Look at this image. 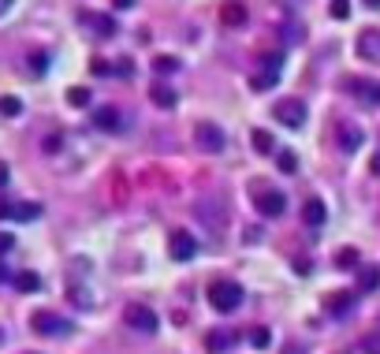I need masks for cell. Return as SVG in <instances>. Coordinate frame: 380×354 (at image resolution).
Returning <instances> with one entry per match:
<instances>
[{
    "label": "cell",
    "instance_id": "obj_1",
    "mask_svg": "<svg viewBox=\"0 0 380 354\" xmlns=\"http://www.w3.org/2000/svg\"><path fill=\"white\" fill-rule=\"evenodd\" d=\"M209 306L217 313H235L239 306H243V287L231 284V280H217V284L209 287Z\"/></svg>",
    "mask_w": 380,
    "mask_h": 354
},
{
    "label": "cell",
    "instance_id": "obj_2",
    "mask_svg": "<svg viewBox=\"0 0 380 354\" xmlns=\"http://www.w3.org/2000/svg\"><path fill=\"white\" fill-rule=\"evenodd\" d=\"M272 116H276V123H283V127L294 131V127L306 123V105L299 101V97H283V101H276Z\"/></svg>",
    "mask_w": 380,
    "mask_h": 354
},
{
    "label": "cell",
    "instance_id": "obj_3",
    "mask_svg": "<svg viewBox=\"0 0 380 354\" xmlns=\"http://www.w3.org/2000/svg\"><path fill=\"white\" fill-rule=\"evenodd\" d=\"M94 127H97V131H108V134L123 131V127H127L123 108H119V105H101V108H94Z\"/></svg>",
    "mask_w": 380,
    "mask_h": 354
},
{
    "label": "cell",
    "instance_id": "obj_4",
    "mask_svg": "<svg viewBox=\"0 0 380 354\" xmlns=\"http://www.w3.org/2000/svg\"><path fill=\"white\" fill-rule=\"evenodd\" d=\"M194 138H198V146L206 149V153H220V149L228 146L224 131H220L217 123H198V127H194Z\"/></svg>",
    "mask_w": 380,
    "mask_h": 354
},
{
    "label": "cell",
    "instance_id": "obj_5",
    "mask_svg": "<svg viewBox=\"0 0 380 354\" xmlns=\"http://www.w3.org/2000/svg\"><path fill=\"white\" fill-rule=\"evenodd\" d=\"M123 317H127V324H131V329H138V332H157V313L150 310V306L131 302V306L123 310Z\"/></svg>",
    "mask_w": 380,
    "mask_h": 354
},
{
    "label": "cell",
    "instance_id": "obj_6",
    "mask_svg": "<svg viewBox=\"0 0 380 354\" xmlns=\"http://www.w3.org/2000/svg\"><path fill=\"white\" fill-rule=\"evenodd\" d=\"M254 205H257V213H261L265 220H276V216L287 209V198L280 194V190H261V194L254 198Z\"/></svg>",
    "mask_w": 380,
    "mask_h": 354
},
{
    "label": "cell",
    "instance_id": "obj_7",
    "mask_svg": "<svg viewBox=\"0 0 380 354\" xmlns=\"http://www.w3.org/2000/svg\"><path fill=\"white\" fill-rule=\"evenodd\" d=\"M82 26L94 30L97 38H112V34L119 30V23L112 19V15H105V12H82Z\"/></svg>",
    "mask_w": 380,
    "mask_h": 354
},
{
    "label": "cell",
    "instance_id": "obj_8",
    "mask_svg": "<svg viewBox=\"0 0 380 354\" xmlns=\"http://www.w3.org/2000/svg\"><path fill=\"white\" fill-rule=\"evenodd\" d=\"M172 258L175 261H190V258H198V239H194L190 231H175L172 235Z\"/></svg>",
    "mask_w": 380,
    "mask_h": 354
},
{
    "label": "cell",
    "instance_id": "obj_9",
    "mask_svg": "<svg viewBox=\"0 0 380 354\" xmlns=\"http://www.w3.org/2000/svg\"><path fill=\"white\" fill-rule=\"evenodd\" d=\"M336 142H339V149L343 153H354L361 146V127L358 123H347V120H339L336 123Z\"/></svg>",
    "mask_w": 380,
    "mask_h": 354
},
{
    "label": "cell",
    "instance_id": "obj_10",
    "mask_svg": "<svg viewBox=\"0 0 380 354\" xmlns=\"http://www.w3.org/2000/svg\"><path fill=\"white\" fill-rule=\"evenodd\" d=\"M150 101L157 108H175L179 105V94H175V86H168L164 79H157V83H150Z\"/></svg>",
    "mask_w": 380,
    "mask_h": 354
},
{
    "label": "cell",
    "instance_id": "obj_11",
    "mask_svg": "<svg viewBox=\"0 0 380 354\" xmlns=\"http://www.w3.org/2000/svg\"><path fill=\"white\" fill-rule=\"evenodd\" d=\"M358 52H361V60L380 63V30H361L358 34Z\"/></svg>",
    "mask_w": 380,
    "mask_h": 354
},
{
    "label": "cell",
    "instance_id": "obj_12",
    "mask_svg": "<svg viewBox=\"0 0 380 354\" xmlns=\"http://www.w3.org/2000/svg\"><path fill=\"white\" fill-rule=\"evenodd\" d=\"M302 220L310 224V228H321V224L328 220V209H324L321 198H310V202L302 205Z\"/></svg>",
    "mask_w": 380,
    "mask_h": 354
},
{
    "label": "cell",
    "instance_id": "obj_13",
    "mask_svg": "<svg viewBox=\"0 0 380 354\" xmlns=\"http://www.w3.org/2000/svg\"><path fill=\"white\" fill-rule=\"evenodd\" d=\"M350 90H354L361 101L380 105V83H373V79H354V83H350Z\"/></svg>",
    "mask_w": 380,
    "mask_h": 354
},
{
    "label": "cell",
    "instance_id": "obj_14",
    "mask_svg": "<svg viewBox=\"0 0 380 354\" xmlns=\"http://www.w3.org/2000/svg\"><path fill=\"white\" fill-rule=\"evenodd\" d=\"M220 15H224V23L228 26H246V4H239V0H228L224 8H220Z\"/></svg>",
    "mask_w": 380,
    "mask_h": 354
},
{
    "label": "cell",
    "instance_id": "obj_15",
    "mask_svg": "<svg viewBox=\"0 0 380 354\" xmlns=\"http://www.w3.org/2000/svg\"><path fill=\"white\" fill-rule=\"evenodd\" d=\"M231 343H235V335L224 332V329H217V332H209V335H206V347H209L212 354H224Z\"/></svg>",
    "mask_w": 380,
    "mask_h": 354
},
{
    "label": "cell",
    "instance_id": "obj_16",
    "mask_svg": "<svg viewBox=\"0 0 380 354\" xmlns=\"http://www.w3.org/2000/svg\"><path fill=\"white\" fill-rule=\"evenodd\" d=\"M194 213H198L201 220H212V228H224V213H220L217 202H198V205H194Z\"/></svg>",
    "mask_w": 380,
    "mask_h": 354
},
{
    "label": "cell",
    "instance_id": "obj_17",
    "mask_svg": "<svg viewBox=\"0 0 380 354\" xmlns=\"http://www.w3.org/2000/svg\"><path fill=\"white\" fill-rule=\"evenodd\" d=\"M34 329L45 332V335H57V332H68V324L57 321L52 313H38V317H34Z\"/></svg>",
    "mask_w": 380,
    "mask_h": 354
},
{
    "label": "cell",
    "instance_id": "obj_18",
    "mask_svg": "<svg viewBox=\"0 0 380 354\" xmlns=\"http://www.w3.org/2000/svg\"><path fill=\"white\" fill-rule=\"evenodd\" d=\"M276 67H280V63H276ZM276 67H268V71H261V75L250 79V90H257V94H261V90H272L276 83H280V71Z\"/></svg>",
    "mask_w": 380,
    "mask_h": 354
},
{
    "label": "cell",
    "instance_id": "obj_19",
    "mask_svg": "<svg viewBox=\"0 0 380 354\" xmlns=\"http://www.w3.org/2000/svg\"><path fill=\"white\" fill-rule=\"evenodd\" d=\"M347 310H350V295H328V298H324V313L347 317Z\"/></svg>",
    "mask_w": 380,
    "mask_h": 354
},
{
    "label": "cell",
    "instance_id": "obj_20",
    "mask_svg": "<svg viewBox=\"0 0 380 354\" xmlns=\"http://www.w3.org/2000/svg\"><path fill=\"white\" fill-rule=\"evenodd\" d=\"M250 138H254V149H257V153H276V142H272V134H268V131H261V127H257V131L250 134Z\"/></svg>",
    "mask_w": 380,
    "mask_h": 354
},
{
    "label": "cell",
    "instance_id": "obj_21",
    "mask_svg": "<svg viewBox=\"0 0 380 354\" xmlns=\"http://www.w3.org/2000/svg\"><path fill=\"white\" fill-rule=\"evenodd\" d=\"M276 165H280V171H287V176H294V171H299V157H294L291 149H280L276 153Z\"/></svg>",
    "mask_w": 380,
    "mask_h": 354
},
{
    "label": "cell",
    "instance_id": "obj_22",
    "mask_svg": "<svg viewBox=\"0 0 380 354\" xmlns=\"http://www.w3.org/2000/svg\"><path fill=\"white\" fill-rule=\"evenodd\" d=\"M68 101L75 105V108H86L90 101H94V94H90L86 86H71V90H68Z\"/></svg>",
    "mask_w": 380,
    "mask_h": 354
},
{
    "label": "cell",
    "instance_id": "obj_23",
    "mask_svg": "<svg viewBox=\"0 0 380 354\" xmlns=\"http://www.w3.org/2000/svg\"><path fill=\"white\" fill-rule=\"evenodd\" d=\"M153 71H157V75H175V71H179V60H175V56H157Z\"/></svg>",
    "mask_w": 380,
    "mask_h": 354
},
{
    "label": "cell",
    "instance_id": "obj_24",
    "mask_svg": "<svg viewBox=\"0 0 380 354\" xmlns=\"http://www.w3.org/2000/svg\"><path fill=\"white\" fill-rule=\"evenodd\" d=\"M380 287V269H361V291H377Z\"/></svg>",
    "mask_w": 380,
    "mask_h": 354
},
{
    "label": "cell",
    "instance_id": "obj_25",
    "mask_svg": "<svg viewBox=\"0 0 380 354\" xmlns=\"http://www.w3.org/2000/svg\"><path fill=\"white\" fill-rule=\"evenodd\" d=\"M328 12H332V19H350V0H332Z\"/></svg>",
    "mask_w": 380,
    "mask_h": 354
},
{
    "label": "cell",
    "instance_id": "obj_26",
    "mask_svg": "<svg viewBox=\"0 0 380 354\" xmlns=\"http://www.w3.org/2000/svg\"><path fill=\"white\" fill-rule=\"evenodd\" d=\"M336 265L339 269H358V250H339V258H336Z\"/></svg>",
    "mask_w": 380,
    "mask_h": 354
},
{
    "label": "cell",
    "instance_id": "obj_27",
    "mask_svg": "<svg viewBox=\"0 0 380 354\" xmlns=\"http://www.w3.org/2000/svg\"><path fill=\"white\" fill-rule=\"evenodd\" d=\"M0 112H4V116H19L23 101H19V97H0Z\"/></svg>",
    "mask_w": 380,
    "mask_h": 354
},
{
    "label": "cell",
    "instance_id": "obj_28",
    "mask_svg": "<svg viewBox=\"0 0 380 354\" xmlns=\"http://www.w3.org/2000/svg\"><path fill=\"white\" fill-rule=\"evenodd\" d=\"M268 340H272L268 329H250V343H254V347H268Z\"/></svg>",
    "mask_w": 380,
    "mask_h": 354
},
{
    "label": "cell",
    "instance_id": "obj_29",
    "mask_svg": "<svg viewBox=\"0 0 380 354\" xmlns=\"http://www.w3.org/2000/svg\"><path fill=\"white\" fill-rule=\"evenodd\" d=\"M38 213H41L38 205H15V209H12V216H19V220H34Z\"/></svg>",
    "mask_w": 380,
    "mask_h": 354
},
{
    "label": "cell",
    "instance_id": "obj_30",
    "mask_svg": "<svg viewBox=\"0 0 380 354\" xmlns=\"http://www.w3.org/2000/svg\"><path fill=\"white\" fill-rule=\"evenodd\" d=\"M19 291H38V276L34 272H23L19 276Z\"/></svg>",
    "mask_w": 380,
    "mask_h": 354
},
{
    "label": "cell",
    "instance_id": "obj_31",
    "mask_svg": "<svg viewBox=\"0 0 380 354\" xmlns=\"http://www.w3.org/2000/svg\"><path fill=\"white\" fill-rule=\"evenodd\" d=\"M30 67H34V71H45V67H49V56H45V52H34V56H30Z\"/></svg>",
    "mask_w": 380,
    "mask_h": 354
},
{
    "label": "cell",
    "instance_id": "obj_32",
    "mask_svg": "<svg viewBox=\"0 0 380 354\" xmlns=\"http://www.w3.org/2000/svg\"><path fill=\"white\" fill-rule=\"evenodd\" d=\"M63 146V142H60V134H49V138H45V153H57Z\"/></svg>",
    "mask_w": 380,
    "mask_h": 354
},
{
    "label": "cell",
    "instance_id": "obj_33",
    "mask_svg": "<svg viewBox=\"0 0 380 354\" xmlns=\"http://www.w3.org/2000/svg\"><path fill=\"white\" fill-rule=\"evenodd\" d=\"M12 247H15V239H12V235H8V231H0V253H8Z\"/></svg>",
    "mask_w": 380,
    "mask_h": 354
},
{
    "label": "cell",
    "instance_id": "obj_34",
    "mask_svg": "<svg viewBox=\"0 0 380 354\" xmlns=\"http://www.w3.org/2000/svg\"><path fill=\"white\" fill-rule=\"evenodd\" d=\"M116 12H127V8H134V0H112Z\"/></svg>",
    "mask_w": 380,
    "mask_h": 354
},
{
    "label": "cell",
    "instance_id": "obj_35",
    "mask_svg": "<svg viewBox=\"0 0 380 354\" xmlns=\"http://www.w3.org/2000/svg\"><path fill=\"white\" fill-rule=\"evenodd\" d=\"M369 168H373V176H380V153L373 157V165H369Z\"/></svg>",
    "mask_w": 380,
    "mask_h": 354
},
{
    "label": "cell",
    "instance_id": "obj_36",
    "mask_svg": "<svg viewBox=\"0 0 380 354\" xmlns=\"http://www.w3.org/2000/svg\"><path fill=\"white\" fill-rule=\"evenodd\" d=\"M8 183V165H0V187Z\"/></svg>",
    "mask_w": 380,
    "mask_h": 354
},
{
    "label": "cell",
    "instance_id": "obj_37",
    "mask_svg": "<svg viewBox=\"0 0 380 354\" xmlns=\"http://www.w3.org/2000/svg\"><path fill=\"white\" fill-rule=\"evenodd\" d=\"M8 8H12V0H0V15H4V12H8Z\"/></svg>",
    "mask_w": 380,
    "mask_h": 354
},
{
    "label": "cell",
    "instance_id": "obj_38",
    "mask_svg": "<svg viewBox=\"0 0 380 354\" xmlns=\"http://www.w3.org/2000/svg\"><path fill=\"white\" fill-rule=\"evenodd\" d=\"M366 8H373V12H377V8H380V0H366Z\"/></svg>",
    "mask_w": 380,
    "mask_h": 354
}]
</instances>
